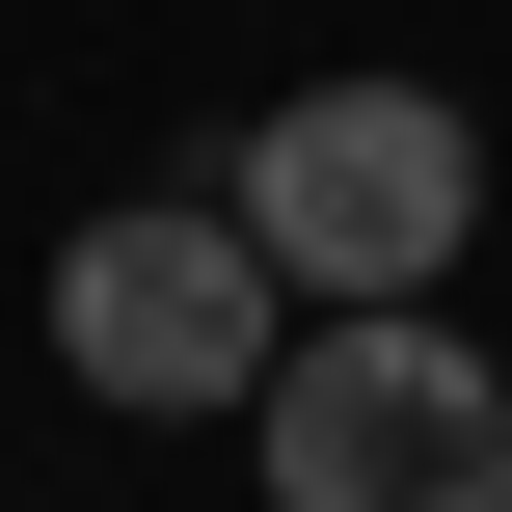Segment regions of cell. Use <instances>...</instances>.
I'll return each mask as SVG.
<instances>
[{"instance_id":"6da1fadb","label":"cell","mask_w":512,"mask_h":512,"mask_svg":"<svg viewBox=\"0 0 512 512\" xmlns=\"http://www.w3.org/2000/svg\"><path fill=\"white\" fill-rule=\"evenodd\" d=\"M243 459H270V512H512V351H459L432 297H351L270 351Z\"/></svg>"},{"instance_id":"7a4b0ae2","label":"cell","mask_w":512,"mask_h":512,"mask_svg":"<svg viewBox=\"0 0 512 512\" xmlns=\"http://www.w3.org/2000/svg\"><path fill=\"white\" fill-rule=\"evenodd\" d=\"M216 216L297 270V324H351V297H432V270L486 243V135H459L432 81H297V108L216 162Z\"/></svg>"},{"instance_id":"3957f363","label":"cell","mask_w":512,"mask_h":512,"mask_svg":"<svg viewBox=\"0 0 512 512\" xmlns=\"http://www.w3.org/2000/svg\"><path fill=\"white\" fill-rule=\"evenodd\" d=\"M270 351H297V270H270L216 189H135V216L54 243V378H81V405L216 432V405H270Z\"/></svg>"}]
</instances>
